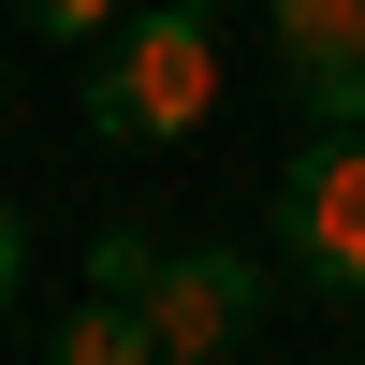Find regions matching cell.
<instances>
[{
    "label": "cell",
    "instance_id": "6da1fadb",
    "mask_svg": "<svg viewBox=\"0 0 365 365\" xmlns=\"http://www.w3.org/2000/svg\"><path fill=\"white\" fill-rule=\"evenodd\" d=\"M220 103V15L205 0H146L88 44V132L103 146H175Z\"/></svg>",
    "mask_w": 365,
    "mask_h": 365
},
{
    "label": "cell",
    "instance_id": "7a4b0ae2",
    "mask_svg": "<svg viewBox=\"0 0 365 365\" xmlns=\"http://www.w3.org/2000/svg\"><path fill=\"white\" fill-rule=\"evenodd\" d=\"M278 263L307 292H365V117H336V132L292 146V175H278Z\"/></svg>",
    "mask_w": 365,
    "mask_h": 365
},
{
    "label": "cell",
    "instance_id": "3957f363",
    "mask_svg": "<svg viewBox=\"0 0 365 365\" xmlns=\"http://www.w3.org/2000/svg\"><path fill=\"white\" fill-rule=\"evenodd\" d=\"M263 322V263L249 249H175L161 278H146V336H161V365H234Z\"/></svg>",
    "mask_w": 365,
    "mask_h": 365
},
{
    "label": "cell",
    "instance_id": "277c9868",
    "mask_svg": "<svg viewBox=\"0 0 365 365\" xmlns=\"http://www.w3.org/2000/svg\"><path fill=\"white\" fill-rule=\"evenodd\" d=\"M278 73L322 132L365 117V0H278Z\"/></svg>",
    "mask_w": 365,
    "mask_h": 365
},
{
    "label": "cell",
    "instance_id": "5b68a950",
    "mask_svg": "<svg viewBox=\"0 0 365 365\" xmlns=\"http://www.w3.org/2000/svg\"><path fill=\"white\" fill-rule=\"evenodd\" d=\"M44 365H161V336H146L132 292H88V307L58 322V351H44Z\"/></svg>",
    "mask_w": 365,
    "mask_h": 365
},
{
    "label": "cell",
    "instance_id": "8992f818",
    "mask_svg": "<svg viewBox=\"0 0 365 365\" xmlns=\"http://www.w3.org/2000/svg\"><path fill=\"white\" fill-rule=\"evenodd\" d=\"M0 15H15V29H44V44H103V29H117V0H0Z\"/></svg>",
    "mask_w": 365,
    "mask_h": 365
},
{
    "label": "cell",
    "instance_id": "52a82bcc",
    "mask_svg": "<svg viewBox=\"0 0 365 365\" xmlns=\"http://www.w3.org/2000/svg\"><path fill=\"white\" fill-rule=\"evenodd\" d=\"M146 278H161L146 234H103V249H88V292H132V307H146Z\"/></svg>",
    "mask_w": 365,
    "mask_h": 365
},
{
    "label": "cell",
    "instance_id": "ba28073f",
    "mask_svg": "<svg viewBox=\"0 0 365 365\" xmlns=\"http://www.w3.org/2000/svg\"><path fill=\"white\" fill-rule=\"evenodd\" d=\"M15 278H29V220H15V190H0V307H15Z\"/></svg>",
    "mask_w": 365,
    "mask_h": 365
},
{
    "label": "cell",
    "instance_id": "9c48e42d",
    "mask_svg": "<svg viewBox=\"0 0 365 365\" xmlns=\"http://www.w3.org/2000/svg\"><path fill=\"white\" fill-rule=\"evenodd\" d=\"M0 103H15V73H0Z\"/></svg>",
    "mask_w": 365,
    "mask_h": 365
}]
</instances>
